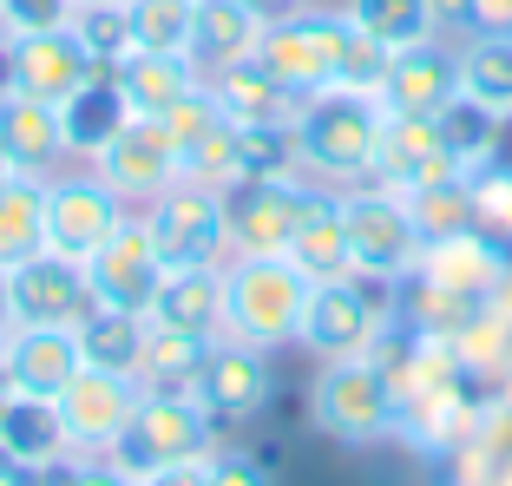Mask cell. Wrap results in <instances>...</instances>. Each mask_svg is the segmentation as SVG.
<instances>
[{
	"instance_id": "cell-43",
	"label": "cell",
	"mask_w": 512,
	"mask_h": 486,
	"mask_svg": "<svg viewBox=\"0 0 512 486\" xmlns=\"http://www.w3.org/2000/svg\"><path fill=\"white\" fill-rule=\"evenodd\" d=\"M132 486H204V460H197V467H165V473H145V480H132Z\"/></svg>"
},
{
	"instance_id": "cell-41",
	"label": "cell",
	"mask_w": 512,
	"mask_h": 486,
	"mask_svg": "<svg viewBox=\"0 0 512 486\" xmlns=\"http://www.w3.org/2000/svg\"><path fill=\"white\" fill-rule=\"evenodd\" d=\"M40 486H132L106 454H66L60 467H46Z\"/></svg>"
},
{
	"instance_id": "cell-17",
	"label": "cell",
	"mask_w": 512,
	"mask_h": 486,
	"mask_svg": "<svg viewBox=\"0 0 512 486\" xmlns=\"http://www.w3.org/2000/svg\"><path fill=\"white\" fill-rule=\"evenodd\" d=\"M381 106L401 112V119H434L460 99V46H440V40H421L394 53L388 73H381Z\"/></svg>"
},
{
	"instance_id": "cell-33",
	"label": "cell",
	"mask_w": 512,
	"mask_h": 486,
	"mask_svg": "<svg viewBox=\"0 0 512 486\" xmlns=\"http://www.w3.org/2000/svg\"><path fill=\"white\" fill-rule=\"evenodd\" d=\"M145 316H119V309H92L79 322V355L92 368H112V375H138V355H145Z\"/></svg>"
},
{
	"instance_id": "cell-25",
	"label": "cell",
	"mask_w": 512,
	"mask_h": 486,
	"mask_svg": "<svg viewBox=\"0 0 512 486\" xmlns=\"http://www.w3.org/2000/svg\"><path fill=\"white\" fill-rule=\"evenodd\" d=\"M112 79H119L125 106H132L138 119H158L165 106H178L184 92L197 86V66L184 60V53H125V60L112 66Z\"/></svg>"
},
{
	"instance_id": "cell-8",
	"label": "cell",
	"mask_w": 512,
	"mask_h": 486,
	"mask_svg": "<svg viewBox=\"0 0 512 486\" xmlns=\"http://www.w3.org/2000/svg\"><path fill=\"white\" fill-rule=\"evenodd\" d=\"M309 414L329 441L348 447H375L394 427L401 401H394V381L375 355H348V362H322L316 388H309Z\"/></svg>"
},
{
	"instance_id": "cell-40",
	"label": "cell",
	"mask_w": 512,
	"mask_h": 486,
	"mask_svg": "<svg viewBox=\"0 0 512 486\" xmlns=\"http://www.w3.org/2000/svg\"><path fill=\"white\" fill-rule=\"evenodd\" d=\"M204 486H276V480H270V467H263L256 454H243V447H211Z\"/></svg>"
},
{
	"instance_id": "cell-29",
	"label": "cell",
	"mask_w": 512,
	"mask_h": 486,
	"mask_svg": "<svg viewBox=\"0 0 512 486\" xmlns=\"http://www.w3.org/2000/svg\"><path fill=\"white\" fill-rule=\"evenodd\" d=\"M421 270L434 276L447 296H480V289L499 283L506 257H499V243H486L480 230H460V237H440L421 250Z\"/></svg>"
},
{
	"instance_id": "cell-37",
	"label": "cell",
	"mask_w": 512,
	"mask_h": 486,
	"mask_svg": "<svg viewBox=\"0 0 512 486\" xmlns=\"http://www.w3.org/2000/svg\"><path fill=\"white\" fill-rule=\"evenodd\" d=\"M73 33H79V46H86V53L106 66V73L125 60V53H132V27H125V7H73Z\"/></svg>"
},
{
	"instance_id": "cell-6",
	"label": "cell",
	"mask_w": 512,
	"mask_h": 486,
	"mask_svg": "<svg viewBox=\"0 0 512 486\" xmlns=\"http://www.w3.org/2000/svg\"><path fill=\"white\" fill-rule=\"evenodd\" d=\"M211 447H217V421L191 395H145L106 460L125 480H145V473L165 467H197V460H211Z\"/></svg>"
},
{
	"instance_id": "cell-18",
	"label": "cell",
	"mask_w": 512,
	"mask_h": 486,
	"mask_svg": "<svg viewBox=\"0 0 512 486\" xmlns=\"http://www.w3.org/2000/svg\"><path fill=\"white\" fill-rule=\"evenodd\" d=\"M86 368L79 355V329H7L0 335V375L14 395L60 401V388Z\"/></svg>"
},
{
	"instance_id": "cell-20",
	"label": "cell",
	"mask_w": 512,
	"mask_h": 486,
	"mask_svg": "<svg viewBox=\"0 0 512 486\" xmlns=\"http://www.w3.org/2000/svg\"><path fill=\"white\" fill-rule=\"evenodd\" d=\"M263 46V20L243 7V0H197L191 7V40H184V60L197 66V79H217L230 66L256 60Z\"/></svg>"
},
{
	"instance_id": "cell-1",
	"label": "cell",
	"mask_w": 512,
	"mask_h": 486,
	"mask_svg": "<svg viewBox=\"0 0 512 486\" xmlns=\"http://www.w3.org/2000/svg\"><path fill=\"white\" fill-rule=\"evenodd\" d=\"M256 66H263L276 86H289L296 99H309V92H329V86H362V92H375L381 73H388V53H381V46H368L348 14L302 7V14L263 27Z\"/></svg>"
},
{
	"instance_id": "cell-49",
	"label": "cell",
	"mask_w": 512,
	"mask_h": 486,
	"mask_svg": "<svg viewBox=\"0 0 512 486\" xmlns=\"http://www.w3.org/2000/svg\"><path fill=\"white\" fill-rule=\"evenodd\" d=\"M0 335H7V322H0Z\"/></svg>"
},
{
	"instance_id": "cell-27",
	"label": "cell",
	"mask_w": 512,
	"mask_h": 486,
	"mask_svg": "<svg viewBox=\"0 0 512 486\" xmlns=\"http://www.w3.org/2000/svg\"><path fill=\"white\" fill-rule=\"evenodd\" d=\"M204 86L217 92V106H224L237 125H296V112H302V99H296V92H289V86H276V79L263 73L256 60L230 66V73L204 79Z\"/></svg>"
},
{
	"instance_id": "cell-47",
	"label": "cell",
	"mask_w": 512,
	"mask_h": 486,
	"mask_svg": "<svg viewBox=\"0 0 512 486\" xmlns=\"http://www.w3.org/2000/svg\"><path fill=\"white\" fill-rule=\"evenodd\" d=\"M7 401H14V388H7V375H0V408H7Z\"/></svg>"
},
{
	"instance_id": "cell-46",
	"label": "cell",
	"mask_w": 512,
	"mask_h": 486,
	"mask_svg": "<svg viewBox=\"0 0 512 486\" xmlns=\"http://www.w3.org/2000/svg\"><path fill=\"white\" fill-rule=\"evenodd\" d=\"M73 7H125V0H73Z\"/></svg>"
},
{
	"instance_id": "cell-19",
	"label": "cell",
	"mask_w": 512,
	"mask_h": 486,
	"mask_svg": "<svg viewBox=\"0 0 512 486\" xmlns=\"http://www.w3.org/2000/svg\"><path fill=\"white\" fill-rule=\"evenodd\" d=\"M440 178H460V165L447 158V138H440V119H401L388 112V138H381V158H375V178L368 184H388L401 198L427 191Z\"/></svg>"
},
{
	"instance_id": "cell-21",
	"label": "cell",
	"mask_w": 512,
	"mask_h": 486,
	"mask_svg": "<svg viewBox=\"0 0 512 486\" xmlns=\"http://www.w3.org/2000/svg\"><path fill=\"white\" fill-rule=\"evenodd\" d=\"M145 322L171 335H191V342H217L224 335V263L217 270H165Z\"/></svg>"
},
{
	"instance_id": "cell-23",
	"label": "cell",
	"mask_w": 512,
	"mask_h": 486,
	"mask_svg": "<svg viewBox=\"0 0 512 486\" xmlns=\"http://www.w3.org/2000/svg\"><path fill=\"white\" fill-rule=\"evenodd\" d=\"M138 112L125 106V92H119V79L112 73H92L86 86L73 92L60 106V138H66V158H99L112 145V138L132 125Z\"/></svg>"
},
{
	"instance_id": "cell-48",
	"label": "cell",
	"mask_w": 512,
	"mask_h": 486,
	"mask_svg": "<svg viewBox=\"0 0 512 486\" xmlns=\"http://www.w3.org/2000/svg\"><path fill=\"white\" fill-rule=\"evenodd\" d=\"M7 178H14V165H7V152H0V184H7Z\"/></svg>"
},
{
	"instance_id": "cell-26",
	"label": "cell",
	"mask_w": 512,
	"mask_h": 486,
	"mask_svg": "<svg viewBox=\"0 0 512 486\" xmlns=\"http://www.w3.org/2000/svg\"><path fill=\"white\" fill-rule=\"evenodd\" d=\"M342 14L355 20V33H362L368 46H381L388 60L440 33V0H348Z\"/></svg>"
},
{
	"instance_id": "cell-4",
	"label": "cell",
	"mask_w": 512,
	"mask_h": 486,
	"mask_svg": "<svg viewBox=\"0 0 512 486\" xmlns=\"http://www.w3.org/2000/svg\"><path fill=\"white\" fill-rule=\"evenodd\" d=\"M335 204H342V230H348V263H355V276H381V283H401V276L421 270V224H414V211H407L401 191H388V184H348V191H335Z\"/></svg>"
},
{
	"instance_id": "cell-10",
	"label": "cell",
	"mask_w": 512,
	"mask_h": 486,
	"mask_svg": "<svg viewBox=\"0 0 512 486\" xmlns=\"http://www.w3.org/2000/svg\"><path fill=\"white\" fill-rule=\"evenodd\" d=\"M92 309L99 303H92L86 263H66L53 250H40V257L0 276V322L7 329H79Z\"/></svg>"
},
{
	"instance_id": "cell-7",
	"label": "cell",
	"mask_w": 512,
	"mask_h": 486,
	"mask_svg": "<svg viewBox=\"0 0 512 486\" xmlns=\"http://www.w3.org/2000/svg\"><path fill=\"white\" fill-rule=\"evenodd\" d=\"M388 289L394 283H381V276H335V283H316L296 349H309L316 362L375 355L381 329H388V316H394V296H388Z\"/></svg>"
},
{
	"instance_id": "cell-36",
	"label": "cell",
	"mask_w": 512,
	"mask_h": 486,
	"mask_svg": "<svg viewBox=\"0 0 512 486\" xmlns=\"http://www.w3.org/2000/svg\"><path fill=\"white\" fill-rule=\"evenodd\" d=\"M407 211H414V224H421L427 243L460 237V230H473V184L467 178H440V184H427V191H414Z\"/></svg>"
},
{
	"instance_id": "cell-14",
	"label": "cell",
	"mask_w": 512,
	"mask_h": 486,
	"mask_svg": "<svg viewBox=\"0 0 512 486\" xmlns=\"http://www.w3.org/2000/svg\"><path fill=\"white\" fill-rule=\"evenodd\" d=\"M92 165H99V178H106L132 211H145L158 191H171V184L184 178V152L171 145L165 119H132Z\"/></svg>"
},
{
	"instance_id": "cell-11",
	"label": "cell",
	"mask_w": 512,
	"mask_h": 486,
	"mask_svg": "<svg viewBox=\"0 0 512 486\" xmlns=\"http://www.w3.org/2000/svg\"><path fill=\"white\" fill-rule=\"evenodd\" d=\"M92 73H106V66L79 46L73 20H66V27H46V33H14V40H0V86L20 92V99L66 106Z\"/></svg>"
},
{
	"instance_id": "cell-34",
	"label": "cell",
	"mask_w": 512,
	"mask_h": 486,
	"mask_svg": "<svg viewBox=\"0 0 512 486\" xmlns=\"http://www.w3.org/2000/svg\"><path fill=\"white\" fill-rule=\"evenodd\" d=\"M434 119H440V138H447V158L460 165V178H473V171H486L499 158V119L480 112L473 99H453Z\"/></svg>"
},
{
	"instance_id": "cell-28",
	"label": "cell",
	"mask_w": 512,
	"mask_h": 486,
	"mask_svg": "<svg viewBox=\"0 0 512 486\" xmlns=\"http://www.w3.org/2000/svg\"><path fill=\"white\" fill-rule=\"evenodd\" d=\"M460 99L512 125V27L506 33H473L460 46Z\"/></svg>"
},
{
	"instance_id": "cell-3",
	"label": "cell",
	"mask_w": 512,
	"mask_h": 486,
	"mask_svg": "<svg viewBox=\"0 0 512 486\" xmlns=\"http://www.w3.org/2000/svg\"><path fill=\"white\" fill-rule=\"evenodd\" d=\"M309 270L296 257H230L224 263V335L276 355L302 335L309 316Z\"/></svg>"
},
{
	"instance_id": "cell-45",
	"label": "cell",
	"mask_w": 512,
	"mask_h": 486,
	"mask_svg": "<svg viewBox=\"0 0 512 486\" xmlns=\"http://www.w3.org/2000/svg\"><path fill=\"white\" fill-rule=\"evenodd\" d=\"M0 486H40V473H33V467H20V460H7V454H0Z\"/></svg>"
},
{
	"instance_id": "cell-22",
	"label": "cell",
	"mask_w": 512,
	"mask_h": 486,
	"mask_svg": "<svg viewBox=\"0 0 512 486\" xmlns=\"http://www.w3.org/2000/svg\"><path fill=\"white\" fill-rule=\"evenodd\" d=\"M0 152L14 165V178H53V165L66 158L60 138V106H40V99H20V92L0 86Z\"/></svg>"
},
{
	"instance_id": "cell-32",
	"label": "cell",
	"mask_w": 512,
	"mask_h": 486,
	"mask_svg": "<svg viewBox=\"0 0 512 486\" xmlns=\"http://www.w3.org/2000/svg\"><path fill=\"white\" fill-rule=\"evenodd\" d=\"M204 349H211V342H191V335L151 329L132 381L145 388V395H191V388H197V368H204ZM191 401H197V395H191Z\"/></svg>"
},
{
	"instance_id": "cell-12",
	"label": "cell",
	"mask_w": 512,
	"mask_h": 486,
	"mask_svg": "<svg viewBox=\"0 0 512 486\" xmlns=\"http://www.w3.org/2000/svg\"><path fill=\"white\" fill-rule=\"evenodd\" d=\"M322 191L309 178H250L230 191V257H289Z\"/></svg>"
},
{
	"instance_id": "cell-2",
	"label": "cell",
	"mask_w": 512,
	"mask_h": 486,
	"mask_svg": "<svg viewBox=\"0 0 512 486\" xmlns=\"http://www.w3.org/2000/svg\"><path fill=\"white\" fill-rule=\"evenodd\" d=\"M381 138H388L381 92H362V86L309 92L296 112V171L316 184H335V191L368 184L381 158Z\"/></svg>"
},
{
	"instance_id": "cell-31",
	"label": "cell",
	"mask_w": 512,
	"mask_h": 486,
	"mask_svg": "<svg viewBox=\"0 0 512 486\" xmlns=\"http://www.w3.org/2000/svg\"><path fill=\"white\" fill-rule=\"evenodd\" d=\"M289 257L309 270V283H335V276H355V263H348V230H342V204H335V191H322L316 204H309V217H302L296 243H289Z\"/></svg>"
},
{
	"instance_id": "cell-42",
	"label": "cell",
	"mask_w": 512,
	"mask_h": 486,
	"mask_svg": "<svg viewBox=\"0 0 512 486\" xmlns=\"http://www.w3.org/2000/svg\"><path fill=\"white\" fill-rule=\"evenodd\" d=\"M460 14L473 20V33H506L512 27V0H460Z\"/></svg>"
},
{
	"instance_id": "cell-13",
	"label": "cell",
	"mask_w": 512,
	"mask_h": 486,
	"mask_svg": "<svg viewBox=\"0 0 512 486\" xmlns=\"http://www.w3.org/2000/svg\"><path fill=\"white\" fill-rule=\"evenodd\" d=\"M138 401H145V388H138L132 375H112V368L86 362L60 388V421H66V434H73V454H112V441L132 427Z\"/></svg>"
},
{
	"instance_id": "cell-5",
	"label": "cell",
	"mask_w": 512,
	"mask_h": 486,
	"mask_svg": "<svg viewBox=\"0 0 512 486\" xmlns=\"http://www.w3.org/2000/svg\"><path fill=\"white\" fill-rule=\"evenodd\" d=\"M138 217H145L151 250L165 257V270H217L230 257V191H217V184L178 178Z\"/></svg>"
},
{
	"instance_id": "cell-35",
	"label": "cell",
	"mask_w": 512,
	"mask_h": 486,
	"mask_svg": "<svg viewBox=\"0 0 512 486\" xmlns=\"http://www.w3.org/2000/svg\"><path fill=\"white\" fill-rule=\"evenodd\" d=\"M191 7L197 0H125L132 53H184V40H191Z\"/></svg>"
},
{
	"instance_id": "cell-44",
	"label": "cell",
	"mask_w": 512,
	"mask_h": 486,
	"mask_svg": "<svg viewBox=\"0 0 512 486\" xmlns=\"http://www.w3.org/2000/svg\"><path fill=\"white\" fill-rule=\"evenodd\" d=\"M243 7H250L256 20H263V27H276V20H289V14H302V7H309V0H243Z\"/></svg>"
},
{
	"instance_id": "cell-15",
	"label": "cell",
	"mask_w": 512,
	"mask_h": 486,
	"mask_svg": "<svg viewBox=\"0 0 512 486\" xmlns=\"http://www.w3.org/2000/svg\"><path fill=\"white\" fill-rule=\"evenodd\" d=\"M86 283H92V303L99 309H119V316H151V296L165 283V257L151 250V230L145 217H125V230L86 263Z\"/></svg>"
},
{
	"instance_id": "cell-38",
	"label": "cell",
	"mask_w": 512,
	"mask_h": 486,
	"mask_svg": "<svg viewBox=\"0 0 512 486\" xmlns=\"http://www.w3.org/2000/svg\"><path fill=\"white\" fill-rule=\"evenodd\" d=\"M467 184H473V230L512 237V165H486Z\"/></svg>"
},
{
	"instance_id": "cell-16",
	"label": "cell",
	"mask_w": 512,
	"mask_h": 486,
	"mask_svg": "<svg viewBox=\"0 0 512 486\" xmlns=\"http://www.w3.org/2000/svg\"><path fill=\"white\" fill-rule=\"evenodd\" d=\"M276 375H270V355L250 349V342H230V335H217L211 349H204V368H197V408L211 414V421H243V414H256L263 401H270Z\"/></svg>"
},
{
	"instance_id": "cell-9",
	"label": "cell",
	"mask_w": 512,
	"mask_h": 486,
	"mask_svg": "<svg viewBox=\"0 0 512 486\" xmlns=\"http://www.w3.org/2000/svg\"><path fill=\"white\" fill-rule=\"evenodd\" d=\"M132 204L99 171H53L46 178V250L66 263H92L125 230Z\"/></svg>"
},
{
	"instance_id": "cell-30",
	"label": "cell",
	"mask_w": 512,
	"mask_h": 486,
	"mask_svg": "<svg viewBox=\"0 0 512 486\" xmlns=\"http://www.w3.org/2000/svg\"><path fill=\"white\" fill-rule=\"evenodd\" d=\"M46 250V184L7 178L0 184V276Z\"/></svg>"
},
{
	"instance_id": "cell-24",
	"label": "cell",
	"mask_w": 512,
	"mask_h": 486,
	"mask_svg": "<svg viewBox=\"0 0 512 486\" xmlns=\"http://www.w3.org/2000/svg\"><path fill=\"white\" fill-rule=\"evenodd\" d=\"M0 454L20 460V467H33V473L60 467V460L73 454V434H66V421H60V401H40V395L7 401V408H0Z\"/></svg>"
},
{
	"instance_id": "cell-39",
	"label": "cell",
	"mask_w": 512,
	"mask_h": 486,
	"mask_svg": "<svg viewBox=\"0 0 512 486\" xmlns=\"http://www.w3.org/2000/svg\"><path fill=\"white\" fill-rule=\"evenodd\" d=\"M66 20H73V0H0V40L66 27Z\"/></svg>"
}]
</instances>
